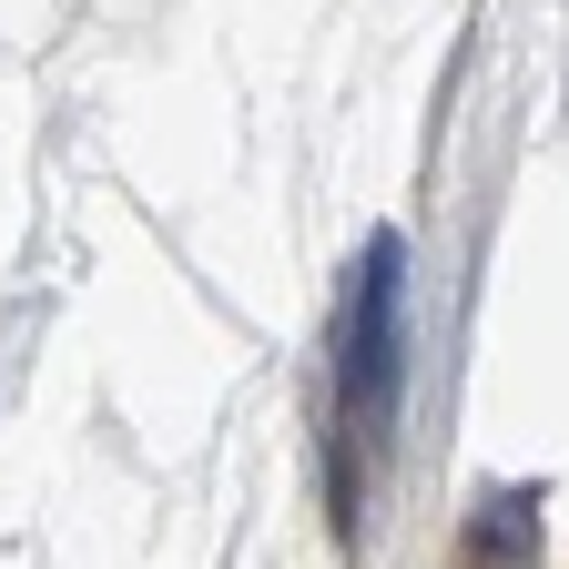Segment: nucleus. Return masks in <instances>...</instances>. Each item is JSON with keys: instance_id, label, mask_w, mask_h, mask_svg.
<instances>
[{"instance_id": "f257e3e1", "label": "nucleus", "mask_w": 569, "mask_h": 569, "mask_svg": "<svg viewBox=\"0 0 569 569\" xmlns=\"http://www.w3.org/2000/svg\"><path fill=\"white\" fill-rule=\"evenodd\" d=\"M397 234H367V254H356V296H346V448H377L387 417H397Z\"/></svg>"}, {"instance_id": "f03ea898", "label": "nucleus", "mask_w": 569, "mask_h": 569, "mask_svg": "<svg viewBox=\"0 0 569 569\" xmlns=\"http://www.w3.org/2000/svg\"><path fill=\"white\" fill-rule=\"evenodd\" d=\"M539 498H488V509L468 519V569H529L539 559Z\"/></svg>"}]
</instances>
